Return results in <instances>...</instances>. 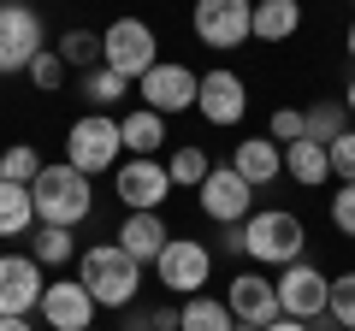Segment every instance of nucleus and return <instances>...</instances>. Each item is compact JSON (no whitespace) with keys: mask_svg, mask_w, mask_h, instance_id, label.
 <instances>
[{"mask_svg":"<svg viewBox=\"0 0 355 331\" xmlns=\"http://www.w3.org/2000/svg\"><path fill=\"white\" fill-rule=\"evenodd\" d=\"M284 172H291L296 184H302V190H320V184L331 178V160H326V148H320V142H284Z\"/></svg>","mask_w":355,"mask_h":331,"instance_id":"nucleus-21","label":"nucleus"},{"mask_svg":"<svg viewBox=\"0 0 355 331\" xmlns=\"http://www.w3.org/2000/svg\"><path fill=\"white\" fill-rule=\"evenodd\" d=\"M36 314H42L48 331H89L95 325V296H89L77 278H53L48 290H42Z\"/></svg>","mask_w":355,"mask_h":331,"instance_id":"nucleus-14","label":"nucleus"},{"mask_svg":"<svg viewBox=\"0 0 355 331\" xmlns=\"http://www.w3.org/2000/svg\"><path fill=\"white\" fill-rule=\"evenodd\" d=\"M302 30V0H254L249 42H291Z\"/></svg>","mask_w":355,"mask_h":331,"instance_id":"nucleus-19","label":"nucleus"},{"mask_svg":"<svg viewBox=\"0 0 355 331\" xmlns=\"http://www.w3.org/2000/svg\"><path fill=\"white\" fill-rule=\"evenodd\" d=\"M119 154H125V142H119V118L113 113H83L65 130V166H77L83 178L119 172Z\"/></svg>","mask_w":355,"mask_h":331,"instance_id":"nucleus-4","label":"nucleus"},{"mask_svg":"<svg viewBox=\"0 0 355 331\" xmlns=\"http://www.w3.org/2000/svg\"><path fill=\"white\" fill-rule=\"evenodd\" d=\"M261 331H308V325H302V319H284V314H279L272 325H261Z\"/></svg>","mask_w":355,"mask_h":331,"instance_id":"nucleus-37","label":"nucleus"},{"mask_svg":"<svg viewBox=\"0 0 355 331\" xmlns=\"http://www.w3.org/2000/svg\"><path fill=\"white\" fill-rule=\"evenodd\" d=\"M113 242L125 249L130 260L154 267V260H160V249L172 242V231H166V219H160V213H125V225L113 231Z\"/></svg>","mask_w":355,"mask_h":331,"instance_id":"nucleus-17","label":"nucleus"},{"mask_svg":"<svg viewBox=\"0 0 355 331\" xmlns=\"http://www.w3.org/2000/svg\"><path fill=\"white\" fill-rule=\"evenodd\" d=\"M113 190L125 202V213H160L166 195H172V172H166V160H137L130 154V166H119Z\"/></svg>","mask_w":355,"mask_h":331,"instance_id":"nucleus-10","label":"nucleus"},{"mask_svg":"<svg viewBox=\"0 0 355 331\" xmlns=\"http://www.w3.org/2000/svg\"><path fill=\"white\" fill-rule=\"evenodd\" d=\"M196 113L207 118V125H243V113H249V89H243V77L225 71V65H214V71H202V89H196Z\"/></svg>","mask_w":355,"mask_h":331,"instance_id":"nucleus-13","label":"nucleus"},{"mask_svg":"<svg viewBox=\"0 0 355 331\" xmlns=\"http://www.w3.org/2000/svg\"><path fill=\"white\" fill-rule=\"evenodd\" d=\"M166 172H172V190H202V178L214 172V160H207V154L196 148V142H184V148H172Z\"/></svg>","mask_w":355,"mask_h":331,"instance_id":"nucleus-26","label":"nucleus"},{"mask_svg":"<svg viewBox=\"0 0 355 331\" xmlns=\"http://www.w3.org/2000/svg\"><path fill=\"white\" fill-rule=\"evenodd\" d=\"M237 319H231V307L219 302V296H184V307H178V331H231Z\"/></svg>","mask_w":355,"mask_h":331,"instance_id":"nucleus-22","label":"nucleus"},{"mask_svg":"<svg viewBox=\"0 0 355 331\" xmlns=\"http://www.w3.org/2000/svg\"><path fill=\"white\" fill-rule=\"evenodd\" d=\"M266 136L279 142H302V107H279V113H272V130H266Z\"/></svg>","mask_w":355,"mask_h":331,"instance_id":"nucleus-34","label":"nucleus"},{"mask_svg":"<svg viewBox=\"0 0 355 331\" xmlns=\"http://www.w3.org/2000/svg\"><path fill=\"white\" fill-rule=\"evenodd\" d=\"M0 178H6V184H36V178H42V154L30 148V142L0 148Z\"/></svg>","mask_w":355,"mask_h":331,"instance_id":"nucleus-29","label":"nucleus"},{"mask_svg":"<svg viewBox=\"0 0 355 331\" xmlns=\"http://www.w3.org/2000/svg\"><path fill=\"white\" fill-rule=\"evenodd\" d=\"M343 113H355V77H349V89H343Z\"/></svg>","mask_w":355,"mask_h":331,"instance_id":"nucleus-38","label":"nucleus"},{"mask_svg":"<svg viewBox=\"0 0 355 331\" xmlns=\"http://www.w3.org/2000/svg\"><path fill=\"white\" fill-rule=\"evenodd\" d=\"M154 278H160L172 296H202L207 278H214V249L196 242V237H172L160 249V260H154Z\"/></svg>","mask_w":355,"mask_h":331,"instance_id":"nucleus-7","label":"nucleus"},{"mask_svg":"<svg viewBox=\"0 0 355 331\" xmlns=\"http://www.w3.org/2000/svg\"><path fill=\"white\" fill-rule=\"evenodd\" d=\"M48 290V267L36 255H0V314H30Z\"/></svg>","mask_w":355,"mask_h":331,"instance_id":"nucleus-15","label":"nucleus"},{"mask_svg":"<svg viewBox=\"0 0 355 331\" xmlns=\"http://www.w3.org/2000/svg\"><path fill=\"white\" fill-rule=\"evenodd\" d=\"M30 202H36V225H83L89 213H95V190H89V178L77 172V166H42V178L30 184Z\"/></svg>","mask_w":355,"mask_h":331,"instance_id":"nucleus-3","label":"nucleus"},{"mask_svg":"<svg viewBox=\"0 0 355 331\" xmlns=\"http://www.w3.org/2000/svg\"><path fill=\"white\" fill-rule=\"evenodd\" d=\"M53 53L65 60V71H95V65H101V36H95V30H65V36L53 42Z\"/></svg>","mask_w":355,"mask_h":331,"instance_id":"nucleus-25","label":"nucleus"},{"mask_svg":"<svg viewBox=\"0 0 355 331\" xmlns=\"http://www.w3.org/2000/svg\"><path fill=\"white\" fill-rule=\"evenodd\" d=\"M83 95L95 101V113H107V107H119L130 95V83L119 71H107V65H95V71H83Z\"/></svg>","mask_w":355,"mask_h":331,"instance_id":"nucleus-27","label":"nucleus"},{"mask_svg":"<svg viewBox=\"0 0 355 331\" xmlns=\"http://www.w3.org/2000/svg\"><path fill=\"white\" fill-rule=\"evenodd\" d=\"M272 284H279V314H284V319H302V325H308V319H320V314H326L331 278H326L320 267L296 260V267H284Z\"/></svg>","mask_w":355,"mask_h":331,"instance_id":"nucleus-11","label":"nucleus"},{"mask_svg":"<svg viewBox=\"0 0 355 331\" xmlns=\"http://www.w3.org/2000/svg\"><path fill=\"white\" fill-rule=\"evenodd\" d=\"M249 12H254V0H196V36H202V48H243L249 42Z\"/></svg>","mask_w":355,"mask_h":331,"instance_id":"nucleus-9","label":"nucleus"},{"mask_svg":"<svg viewBox=\"0 0 355 331\" xmlns=\"http://www.w3.org/2000/svg\"><path fill=\"white\" fill-rule=\"evenodd\" d=\"M48 48V30H42V12L24 6V0H0V77L30 71V60Z\"/></svg>","mask_w":355,"mask_h":331,"instance_id":"nucleus-6","label":"nucleus"},{"mask_svg":"<svg viewBox=\"0 0 355 331\" xmlns=\"http://www.w3.org/2000/svg\"><path fill=\"white\" fill-rule=\"evenodd\" d=\"M331 225H338L343 237L355 242V184H343V190H331Z\"/></svg>","mask_w":355,"mask_h":331,"instance_id":"nucleus-33","label":"nucleus"},{"mask_svg":"<svg viewBox=\"0 0 355 331\" xmlns=\"http://www.w3.org/2000/svg\"><path fill=\"white\" fill-rule=\"evenodd\" d=\"M196 202H202V213L214 219V225H243V219L254 213V190L231 172V166H214L202 178V190H196Z\"/></svg>","mask_w":355,"mask_h":331,"instance_id":"nucleus-12","label":"nucleus"},{"mask_svg":"<svg viewBox=\"0 0 355 331\" xmlns=\"http://www.w3.org/2000/svg\"><path fill=\"white\" fill-rule=\"evenodd\" d=\"M338 331H343V325H338Z\"/></svg>","mask_w":355,"mask_h":331,"instance_id":"nucleus-42","label":"nucleus"},{"mask_svg":"<svg viewBox=\"0 0 355 331\" xmlns=\"http://www.w3.org/2000/svg\"><path fill=\"white\" fill-rule=\"evenodd\" d=\"M302 249H308V231H302V219H296L291 207H261V213L243 219V255H249L254 267L284 272V267L302 260Z\"/></svg>","mask_w":355,"mask_h":331,"instance_id":"nucleus-1","label":"nucleus"},{"mask_svg":"<svg viewBox=\"0 0 355 331\" xmlns=\"http://www.w3.org/2000/svg\"><path fill=\"white\" fill-rule=\"evenodd\" d=\"M24 231H36L30 184H6V178H0V237H24Z\"/></svg>","mask_w":355,"mask_h":331,"instance_id":"nucleus-23","label":"nucleus"},{"mask_svg":"<svg viewBox=\"0 0 355 331\" xmlns=\"http://www.w3.org/2000/svg\"><path fill=\"white\" fill-rule=\"evenodd\" d=\"M0 331H36V325H30V314H0Z\"/></svg>","mask_w":355,"mask_h":331,"instance_id":"nucleus-36","label":"nucleus"},{"mask_svg":"<svg viewBox=\"0 0 355 331\" xmlns=\"http://www.w3.org/2000/svg\"><path fill=\"white\" fill-rule=\"evenodd\" d=\"M119 142H125L137 160H154V154L166 148V118L148 113V107H130V113L119 118Z\"/></svg>","mask_w":355,"mask_h":331,"instance_id":"nucleus-20","label":"nucleus"},{"mask_svg":"<svg viewBox=\"0 0 355 331\" xmlns=\"http://www.w3.org/2000/svg\"><path fill=\"white\" fill-rule=\"evenodd\" d=\"M125 331H130V325H125Z\"/></svg>","mask_w":355,"mask_h":331,"instance_id":"nucleus-43","label":"nucleus"},{"mask_svg":"<svg viewBox=\"0 0 355 331\" xmlns=\"http://www.w3.org/2000/svg\"><path fill=\"white\" fill-rule=\"evenodd\" d=\"M30 83L53 95V89H60V83H65V60H60V53H53V48H42L36 60H30Z\"/></svg>","mask_w":355,"mask_h":331,"instance_id":"nucleus-31","label":"nucleus"},{"mask_svg":"<svg viewBox=\"0 0 355 331\" xmlns=\"http://www.w3.org/2000/svg\"><path fill=\"white\" fill-rule=\"evenodd\" d=\"M225 255H243V225H225ZM249 260V255H243Z\"/></svg>","mask_w":355,"mask_h":331,"instance_id":"nucleus-35","label":"nucleus"},{"mask_svg":"<svg viewBox=\"0 0 355 331\" xmlns=\"http://www.w3.org/2000/svg\"><path fill=\"white\" fill-rule=\"evenodd\" d=\"M343 48H349V60H355V24H349V36H343Z\"/></svg>","mask_w":355,"mask_h":331,"instance_id":"nucleus-39","label":"nucleus"},{"mask_svg":"<svg viewBox=\"0 0 355 331\" xmlns=\"http://www.w3.org/2000/svg\"><path fill=\"white\" fill-rule=\"evenodd\" d=\"M225 307L243 325H272L279 319V284L266 278V272H237L225 284Z\"/></svg>","mask_w":355,"mask_h":331,"instance_id":"nucleus-16","label":"nucleus"},{"mask_svg":"<svg viewBox=\"0 0 355 331\" xmlns=\"http://www.w3.org/2000/svg\"><path fill=\"white\" fill-rule=\"evenodd\" d=\"M326 314L338 319L343 331H355V272H338V278H331V296H326Z\"/></svg>","mask_w":355,"mask_h":331,"instance_id":"nucleus-30","label":"nucleus"},{"mask_svg":"<svg viewBox=\"0 0 355 331\" xmlns=\"http://www.w3.org/2000/svg\"><path fill=\"white\" fill-rule=\"evenodd\" d=\"M196 89H202V71H190V65H178V60H160L148 77H137V95L148 113L172 118V113H190L196 107Z\"/></svg>","mask_w":355,"mask_h":331,"instance_id":"nucleus-8","label":"nucleus"},{"mask_svg":"<svg viewBox=\"0 0 355 331\" xmlns=\"http://www.w3.org/2000/svg\"><path fill=\"white\" fill-rule=\"evenodd\" d=\"M101 65L119 71L125 83H137V77H148L160 65V42H154V30L142 18H113L101 30Z\"/></svg>","mask_w":355,"mask_h":331,"instance_id":"nucleus-5","label":"nucleus"},{"mask_svg":"<svg viewBox=\"0 0 355 331\" xmlns=\"http://www.w3.org/2000/svg\"><path fill=\"white\" fill-rule=\"evenodd\" d=\"M89 331H95V325H89Z\"/></svg>","mask_w":355,"mask_h":331,"instance_id":"nucleus-41","label":"nucleus"},{"mask_svg":"<svg viewBox=\"0 0 355 331\" xmlns=\"http://www.w3.org/2000/svg\"><path fill=\"white\" fill-rule=\"evenodd\" d=\"M77 284L95 296V307H130L142 290V260H130L119 242H95L77 260Z\"/></svg>","mask_w":355,"mask_h":331,"instance_id":"nucleus-2","label":"nucleus"},{"mask_svg":"<svg viewBox=\"0 0 355 331\" xmlns=\"http://www.w3.org/2000/svg\"><path fill=\"white\" fill-rule=\"evenodd\" d=\"M343 118H349V113H343V101H314V107H302V136L326 148V142H338L343 130H349Z\"/></svg>","mask_w":355,"mask_h":331,"instance_id":"nucleus-24","label":"nucleus"},{"mask_svg":"<svg viewBox=\"0 0 355 331\" xmlns=\"http://www.w3.org/2000/svg\"><path fill=\"white\" fill-rule=\"evenodd\" d=\"M231 172H237L249 190H266V184L284 172V148L272 136H249V142H237V154H231Z\"/></svg>","mask_w":355,"mask_h":331,"instance_id":"nucleus-18","label":"nucleus"},{"mask_svg":"<svg viewBox=\"0 0 355 331\" xmlns=\"http://www.w3.org/2000/svg\"><path fill=\"white\" fill-rule=\"evenodd\" d=\"M326 160H331V178L355 184V130H343L338 142H326Z\"/></svg>","mask_w":355,"mask_h":331,"instance_id":"nucleus-32","label":"nucleus"},{"mask_svg":"<svg viewBox=\"0 0 355 331\" xmlns=\"http://www.w3.org/2000/svg\"><path fill=\"white\" fill-rule=\"evenodd\" d=\"M36 260H42V267H71V260H77V242H71V231H65V225H42L36 231Z\"/></svg>","mask_w":355,"mask_h":331,"instance_id":"nucleus-28","label":"nucleus"},{"mask_svg":"<svg viewBox=\"0 0 355 331\" xmlns=\"http://www.w3.org/2000/svg\"><path fill=\"white\" fill-rule=\"evenodd\" d=\"M231 331H261V325H243V319H237V325H231Z\"/></svg>","mask_w":355,"mask_h":331,"instance_id":"nucleus-40","label":"nucleus"}]
</instances>
